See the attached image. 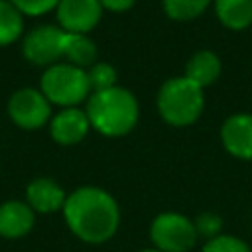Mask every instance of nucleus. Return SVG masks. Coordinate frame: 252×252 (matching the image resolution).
<instances>
[{"instance_id":"1","label":"nucleus","mask_w":252,"mask_h":252,"mask_svg":"<svg viewBox=\"0 0 252 252\" xmlns=\"http://www.w3.org/2000/svg\"><path fill=\"white\" fill-rule=\"evenodd\" d=\"M69 228L85 242H104L118 228V205L102 189L81 187L71 193L63 205Z\"/></svg>"},{"instance_id":"2","label":"nucleus","mask_w":252,"mask_h":252,"mask_svg":"<svg viewBox=\"0 0 252 252\" xmlns=\"http://www.w3.org/2000/svg\"><path fill=\"white\" fill-rule=\"evenodd\" d=\"M87 116L104 136L128 134L138 120V102L132 93L120 87H112L94 93L87 104Z\"/></svg>"},{"instance_id":"3","label":"nucleus","mask_w":252,"mask_h":252,"mask_svg":"<svg viewBox=\"0 0 252 252\" xmlns=\"http://www.w3.org/2000/svg\"><path fill=\"white\" fill-rule=\"evenodd\" d=\"M158 108L165 122L187 126L195 122L203 110V89L187 77L169 79L158 93Z\"/></svg>"},{"instance_id":"4","label":"nucleus","mask_w":252,"mask_h":252,"mask_svg":"<svg viewBox=\"0 0 252 252\" xmlns=\"http://www.w3.org/2000/svg\"><path fill=\"white\" fill-rule=\"evenodd\" d=\"M89 79L81 67L53 65L41 77V93L49 102L59 106H75L89 94Z\"/></svg>"},{"instance_id":"5","label":"nucleus","mask_w":252,"mask_h":252,"mask_svg":"<svg viewBox=\"0 0 252 252\" xmlns=\"http://www.w3.org/2000/svg\"><path fill=\"white\" fill-rule=\"evenodd\" d=\"M150 234L161 252H187L197 240L195 224L179 213H161L156 217Z\"/></svg>"},{"instance_id":"6","label":"nucleus","mask_w":252,"mask_h":252,"mask_svg":"<svg viewBox=\"0 0 252 252\" xmlns=\"http://www.w3.org/2000/svg\"><path fill=\"white\" fill-rule=\"evenodd\" d=\"M8 112L18 126L26 130H33L47 122L51 110H49V100L45 98L43 93L35 89H22L12 94L8 102Z\"/></svg>"},{"instance_id":"7","label":"nucleus","mask_w":252,"mask_h":252,"mask_svg":"<svg viewBox=\"0 0 252 252\" xmlns=\"http://www.w3.org/2000/svg\"><path fill=\"white\" fill-rule=\"evenodd\" d=\"M67 32L63 28L55 26H41L30 32L24 39V55L28 61L35 65H47L53 63L63 55Z\"/></svg>"},{"instance_id":"8","label":"nucleus","mask_w":252,"mask_h":252,"mask_svg":"<svg viewBox=\"0 0 252 252\" xmlns=\"http://www.w3.org/2000/svg\"><path fill=\"white\" fill-rule=\"evenodd\" d=\"M102 14L98 0H61L57 4V20L69 33H85L93 30Z\"/></svg>"},{"instance_id":"9","label":"nucleus","mask_w":252,"mask_h":252,"mask_svg":"<svg viewBox=\"0 0 252 252\" xmlns=\"http://www.w3.org/2000/svg\"><path fill=\"white\" fill-rule=\"evenodd\" d=\"M220 138L228 154L240 159H252V114H234L226 118Z\"/></svg>"},{"instance_id":"10","label":"nucleus","mask_w":252,"mask_h":252,"mask_svg":"<svg viewBox=\"0 0 252 252\" xmlns=\"http://www.w3.org/2000/svg\"><path fill=\"white\" fill-rule=\"evenodd\" d=\"M89 126H91V122H89L87 112L71 106V108L59 112L51 120V136L55 142L65 144V146L77 144L87 136Z\"/></svg>"},{"instance_id":"11","label":"nucleus","mask_w":252,"mask_h":252,"mask_svg":"<svg viewBox=\"0 0 252 252\" xmlns=\"http://www.w3.org/2000/svg\"><path fill=\"white\" fill-rule=\"evenodd\" d=\"M33 226V209L20 201H10L0 207V234L6 238H20Z\"/></svg>"},{"instance_id":"12","label":"nucleus","mask_w":252,"mask_h":252,"mask_svg":"<svg viewBox=\"0 0 252 252\" xmlns=\"http://www.w3.org/2000/svg\"><path fill=\"white\" fill-rule=\"evenodd\" d=\"M28 201L30 207L37 213H53L65 205L67 197L53 179L39 177L28 185Z\"/></svg>"},{"instance_id":"13","label":"nucleus","mask_w":252,"mask_h":252,"mask_svg":"<svg viewBox=\"0 0 252 252\" xmlns=\"http://www.w3.org/2000/svg\"><path fill=\"white\" fill-rule=\"evenodd\" d=\"M220 75V61L213 51H199L195 53L185 67V77L199 85L201 89L211 85Z\"/></svg>"},{"instance_id":"14","label":"nucleus","mask_w":252,"mask_h":252,"mask_svg":"<svg viewBox=\"0 0 252 252\" xmlns=\"http://www.w3.org/2000/svg\"><path fill=\"white\" fill-rule=\"evenodd\" d=\"M215 10L230 30H244L252 24V0H215Z\"/></svg>"},{"instance_id":"15","label":"nucleus","mask_w":252,"mask_h":252,"mask_svg":"<svg viewBox=\"0 0 252 252\" xmlns=\"http://www.w3.org/2000/svg\"><path fill=\"white\" fill-rule=\"evenodd\" d=\"M63 55L71 61V65L87 67V65L94 63L96 47H94V43L85 33H69L67 32L65 45H63Z\"/></svg>"},{"instance_id":"16","label":"nucleus","mask_w":252,"mask_h":252,"mask_svg":"<svg viewBox=\"0 0 252 252\" xmlns=\"http://www.w3.org/2000/svg\"><path fill=\"white\" fill-rule=\"evenodd\" d=\"M24 22H22V12L12 4L2 0L0 2V45H8L16 41L22 33Z\"/></svg>"},{"instance_id":"17","label":"nucleus","mask_w":252,"mask_h":252,"mask_svg":"<svg viewBox=\"0 0 252 252\" xmlns=\"http://www.w3.org/2000/svg\"><path fill=\"white\" fill-rule=\"evenodd\" d=\"M211 0H163L165 14L173 20H191L199 16Z\"/></svg>"},{"instance_id":"18","label":"nucleus","mask_w":252,"mask_h":252,"mask_svg":"<svg viewBox=\"0 0 252 252\" xmlns=\"http://www.w3.org/2000/svg\"><path fill=\"white\" fill-rule=\"evenodd\" d=\"M87 79H89L91 91L100 93V91H106V89H112L114 87V83H116V71H114L112 65L96 63V65H93L87 71Z\"/></svg>"},{"instance_id":"19","label":"nucleus","mask_w":252,"mask_h":252,"mask_svg":"<svg viewBox=\"0 0 252 252\" xmlns=\"http://www.w3.org/2000/svg\"><path fill=\"white\" fill-rule=\"evenodd\" d=\"M203 252H250V248L240 238H234V236H215V238H211L205 244Z\"/></svg>"},{"instance_id":"20","label":"nucleus","mask_w":252,"mask_h":252,"mask_svg":"<svg viewBox=\"0 0 252 252\" xmlns=\"http://www.w3.org/2000/svg\"><path fill=\"white\" fill-rule=\"evenodd\" d=\"M22 14H28V16H39V14H45L49 12L51 8H57V4L61 0H10Z\"/></svg>"},{"instance_id":"21","label":"nucleus","mask_w":252,"mask_h":252,"mask_svg":"<svg viewBox=\"0 0 252 252\" xmlns=\"http://www.w3.org/2000/svg\"><path fill=\"white\" fill-rule=\"evenodd\" d=\"M220 226H222L220 217H217V215H213V213H205V215H201V217L197 219V222H195V230H197V234H201V236H209V238H215L217 232L220 230Z\"/></svg>"},{"instance_id":"22","label":"nucleus","mask_w":252,"mask_h":252,"mask_svg":"<svg viewBox=\"0 0 252 252\" xmlns=\"http://www.w3.org/2000/svg\"><path fill=\"white\" fill-rule=\"evenodd\" d=\"M102 8L106 10H112V12H124L128 8H132L134 0H98Z\"/></svg>"},{"instance_id":"23","label":"nucleus","mask_w":252,"mask_h":252,"mask_svg":"<svg viewBox=\"0 0 252 252\" xmlns=\"http://www.w3.org/2000/svg\"><path fill=\"white\" fill-rule=\"evenodd\" d=\"M142 252H161V250H142Z\"/></svg>"},{"instance_id":"24","label":"nucleus","mask_w":252,"mask_h":252,"mask_svg":"<svg viewBox=\"0 0 252 252\" xmlns=\"http://www.w3.org/2000/svg\"><path fill=\"white\" fill-rule=\"evenodd\" d=\"M0 2H2V0H0Z\"/></svg>"}]
</instances>
